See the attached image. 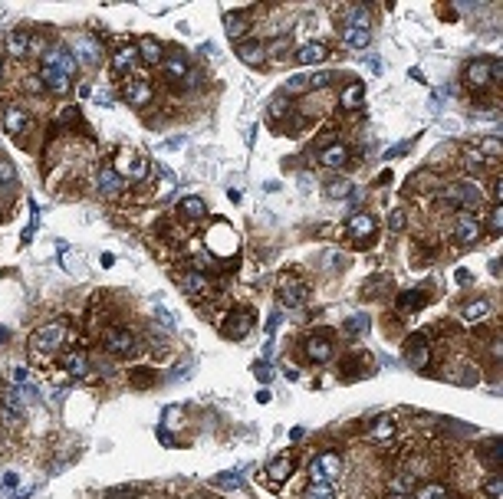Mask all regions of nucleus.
I'll use <instances>...</instances> for the list:
<instances>
[{
  "label": "nucleus",
  "instance_id": "603ef678",
  "mask_svg": "<svg viewBox=\"0 0 503 499\" xmlns=\"http://www.w3.org/2000/svg\"><path fill=\"white\" fill-rule=\"evenodd\" d=\"M132 385H139V387L151 385V371H132Z\"/></svg>",
  "mask_w": 503,
  "mask_h": 499
},
{
  "label": "nucleus",
  "instance_id": "5701e85b",
  "mask_svg": "<svg viewBox=\"0 0 503 499\" xmlns=\"http://www.w3.org/2000/svg\"><path fill=\"white\" fill-rule=\"evenodd\" d=\"M289 476H293V457H277V460L266 463V480L280 487V483H287Z\"/></svg>",
  "mask_w": 503,
  "mask_h": 499
},
{
  "label": "nucleus",
  "instance_id": "2f4dec72",
  "mask_svg": "<svg viewBox=\"0 0 503 499\" xmlns=\"http://www.w3.org/2000/svg\"><path fill=\"white\" fill-rule=\"evenodd\" d=\"M237 56L247 66H264L266 50H264V43H237Z\"/></svg>",
  "mask_w": 503,
  "mask_h": 499
},
{
  "label": "nucleus",
  "instance_id": "bb28decb",
  "mask_svg": "<svg viewBox=\"0 0 503 499\" xmlns=\"http://www.w3.org/2000/svg\"><path fill=\"white\" fill-rule=\"evenodd\" d=\"M346 161H349V148L339 145V141H336V145H326V148L319 151V164H323V168H342Z\"/></svg>",
  "mask_w": 503,
  "mask_h": 499
},
{
  "label": "nucleus",
  "instance_id": "864d4df0",
  "mask_svg": "<svg viewBox=\"0 0 503 499\" xmlns=\"http://www.w3.org/2000/svg\"><path fill=\"white\" fill-rule=\"evenodd\" d=\"M26 89H30V92H46L43 82H40V76H26Z\"/></svg>",
  "mask_w": 503,
  "mask_h": 499
},
{
  "label": "nucleus",
  "instance_id": "6e6d98bb",
  "mask_svg": "<svg viewBox=\"0 0 503 499\" xmlns=\"http://www.w3.org/2000/svg\"><path fill=\"white\" fill-rule=\"evenodd\" d=\"M0 487H3V489H17V473H3Z\"/></svg>",
  "mask_w": 503,
  "mask_h": 499
},
{
  "label": "nucleus",
  "instance_id": "58836bf2",
  "mask_svg": "<svg viewBox=\"0 0 503 499\" xmlns=\"http://www.w3.org/2000/svg\"><path fill=\"white\" fill-rule=\"evenodd\" d=\"M300 499H336V489L329 487V483H309V487L302 489Z\"/></svg>",
  "mask_w": 503,
  "mask_h": 499
},
{
  "label": "nucleus",
  "instance_id": "a878e982",
  "mask_svg": "<svg viewBox=\"0 0 503 499\" xmlns=\"http://www.w3.org/2000/svg\"><path fill=\"white\" fill-rule=\"evenodd\" d=\"M316 466H319V473H323V480H336V476H342V457L339 453H332V450H326V453H319L316 457Z\"/></svg>",
  "mask_w": 503,
  "mask_h": 499
},
{
  "label": "nucleus",
  "instance_id": "7ed1b4c3",
  "mask_svg": "<svg viewBox=\"0 0 503 499\" xmlns=\"http://www.w3.org/2000/svg\"><path fill=\"white\" fill-rule=\"evenodd\" d=\"M484 194H480L477 184H451L447 191H441V204H447L451 211H470V207H477Z\"/></svg>",
  "mask_w": 503,
  "mask_h": 499
},
{
  "label": "nucleus",
  "instance_id": "20e7f679",
  "mask_svg": "<svg viewBox=\"0 0 503 499\" xmlns=\"http://www.w3.org/2000/svg\"><path fill=\"white\" fill-rule=\"evenodd\" d=\"M102 345H105V351H112L119 358H128V355H135V349H139V338L132 335L128 329H105L102 332Z\"/></svg>",
  "mask_w": 503,
  "mask_h": 499
},
{
  "label": "nucleus",
  "instance_id": "ea45409f",
  "mask_svg": "<svg viewBox=\"0 0 503 499\" xmlns=\"http://www.w3.org/2000/svg\"><path fill=\"white\" fill-rule=\"evenodd\" d=\"M428 302V296L421 292V289H415V292H404L402 299H398V309H404V312H411V309H421Z\"/></svg>",
  "mask_w": 503,
  "mask_h": 499
},
{
  "label": "nucleus",
  "instance_id": "2eb2a0df",
  "mask_svg": "<svg viewBox=\"0 0 503 499\" xmlns=\"http://www.w3.org/2000/svg\"><path fill=\"white\" fill-rule=\"evenodd\" d=\"M329 338V332H323V335H313V338H306L302 342V351H306V358L309 362H329L332 358V342H326Z\"/></svg>",
  "mask_w": 503,
  "mask_h": 499
},
{
  "label": "nucleus",
  "instance_id": "4be33fe9",
  "mask_svg": "<svg viewBox=\"0 0 503 499\" xmlns=\"http://www.w3.org/2000/svg\"><path fill=\"white\" fill-rule=\"evenodd\" d=\"M326 60H329L326 43H302L296 50V62L300 66H316V62H326Z\"/></svg>",
  "mask_w": 503,
  "mask_h": 499
},
{
  "label": "nucleus",
  "instance_id": "393cba45",
  "mask_svg": "<svg viewBox=\"0 0 503 499\" xmlns=\"http://www.w3.org/2000/svg\"><path fill=\"white\" fill-rule=\"evenodd\" d=\"M181 286H185V292H188L191 299H201V296L211 292V279L204 273H185L181 276Z\"/></svg>",
  "mask_w": 503,
  "mask_h": 499
},
{
  "label": "nucleus",
  "instance_id": "79ce46f5",
  "mask_svg": "<svg viewBox=\"0 0 503 499\" xmlns=\"http://www.w3.org/2000/svg\"><path fill=\"white\" fill-rule=\"evenodd\" d=\"M487 230H491V234H500L503 230V207L500 204H493L491 211H487Z\"/></svg>",
  "mask_w": 503,
  "mask_h": 499
},
{
  "label": "nucleus",
  "instance_id": "49530a36",
  "mask_svg": "<svg viewBox=\"0 0 503 499\" xmlns=\"http://www.w3.org/2000/svg\"><path fill=\"white\" fill-rule=\"evenodd\" d=\"M171 191H175V175L164 168V171H162V187H158V198H168Z\"/></svg>",
  "mask_w": 503,
  "mask_h": 499
},
{
  "label": "nucleus",
  "instance_id": "680f3d73",
  "mask_svg": "<svg viewBox=\"0 0 503 499\" xmlns=\"http://www.w3.org/2000/svg\"><path fill=\"white\" fill-rule=\"evenodd\" d=\"M0 73H3V69H0Z\"/></svg>",
  "mask_w": 503,
  "mask_h": 499
},
{
  "label": "nucleus",
  "instance_id": "39448f33",
  "mask_svg": "<svg viewBox=\"0 0 503 499\" xmlns=\"http://www.w3.org/2000/svg\"><path fill=\"white\" fill-rule=\"evenodd\" d=\"M115 175L122 177V181H145L151 175V164L145 155H119V161H115Z\"/></svg>",
  "mask_w": 503,
  "mask_h": 499
},
{
  "label": "nucleus",
  "instance_id": "37998d69",
  "mask_svg": "<svg viewBox=\"0 0 503 499\" xmlns=\"http://www.w3.org/2000/svg\"><path fill=\"white\" fill-rule=\"evenodd\" d=\"M484 493H487V499H500L503 496V480L500 476H491L487 487H484Z\"/></svg>",
  "mask_w": 503,
  "mask_h": 499
},
{
  "label": "nucleus",
  "instance_id": "f8f14e48",
  "mask_svg": "<svg viewBox=\"0 0 503 499\" xmlns=\"http://www.w3.org/2000/svg\"><path fill=\"white\" fill-rule=\"evenodd\" d=\"M3 128L10 132L13 138H20L24 132H30V115H26V109H20V105H7L3 109Z\"/></svg>",
  "mask_w": 503,
  "mask_h": 499
},
{
  "label": "nucleus",
  "instance_id": "9d476101",
  "mask_svg": "<svg viewBox=\"0 0 503 499\" xmlns=\"http://www.w3.org/2000/svg\"><path fill=\"white\" fill-rule=\"evenodd\" d=\"M40 82H43V89L53 92V96H66V92L73 89V79L66 73H60V69H53V66H40Z\"/></svg>",
  "mask_w": 503,
  "mask_h": 499
},
{
  "label": "nucleus",
  "instance_id": "4468645a",
  "mask_svg": "<svg viewBox=\"0 0 503 499\" xmlns=\"http://www.w3.org/2000/svg\"><path fill=\"white\" fill-rule=\"evenodd\" d=\"M158 69L164 73V79H168V82H185V79H188V73H191L185 53H171V56H164Z\"/></svg>",
  "mask_w": 503,
  "mask_h": 499
},
{
  "label": "nucleus",
  "instance_id": "7c9ffc66",
  "mask_svg": "<svg viewBox=\"0 0 503 499\" xmlns=\"http://www.w3.org/2000/svg\"><path fill=\"white\" fill-rule=\"evenodd\" d=\"M247 30H250V20H247V13H227V37L234 40V43H244Z\"/></svg>",
  "mask_w": 503,
  "mask_h": 499
},
{
  "label": "nucleus",
  "instance_id": "a19ab883",
  "mask_svg": "<svg viewBox=\"0 0 503 499\" xmlns=\"http://www.w3.org/2000/svg\"><path fill=\"white\" fill-rule=\"evenodd\" d=\"M447 493H444V487L441 483H425V487H418L415 489V496L411 499H444Z\"/></svg>",
  "mask_w": 503,
  "mask_h": 499
},
{
  "label": "nucleus",
  "instance_id": "dca6fc26",
  "mask_svg": "<svg viewBox=\"0 0 503 499\" xmlns=\"http://www.w3.org/2000/svg\"><path fill=\"white\" fill-rule=\"evenodd\" d=\"M139 62H142V56H139L135 46H119V50L112 53V69L115 73H122V76H132L139 69Z\"/></svg>",
  "mask_w": 503,
  "mask_h": 499
},
{
  "label": "nucleus",
  "instance_id": "a211bd4d",
  "mask_svg": "<svg viewBox=\"0 0 503 499\" xmlns=\"http://www.w3.org/2000/svg\"><path fill=\"white\" fill-rule=\"evenodd\" d=\"M122 187H126V181L115 175V168H102L99 175H96V191H99L102 198H119Z\"/></svg>",
  "mask_w": 503,
  "mask_h": 499
},
{
  "label": "nucleus",
  "instance_id": "6ab92c4d",
  "mask_svg": "<svg viewBox=\"0 0 503 499\" xmlns=\"http://www.w3.org/2000/svg\"><path fill=\"white\" fill-rule=\"evenodd\" d=\"M395 430H398V421L391 414H382V417H375V424L368 427V440L372 444H389L395 437Z\"/></svg>",
  "mask_w": 503,
  "mask_h": 499
},
{
  "label": "nucleus",
  "instance_id": "ddd939ff",
  "mask_svg": "<svg viewBox=\"0 0 503 499\" xmlns=\"http://www.w3.org/2000/svg\"><path fill=\"white\" fill-rule=\"evenodd\" d=\"M250 329H253V312L250 309H240V312H230V315H227L224 335L227 338H244Z\"/></svg>",
  "mask_w": 503,
  "mask_h": 499
},
{
  "label": "nucleus",
  "instance_id": "4c0bfd02",
  "mask_svg": "<svg viewBox=\"0 0 503 499\" xmlns=\"http://www.w3.org/2000/svg\"><path fill=\"white\" fill-rule=\"evenodd\" d=\"M352 194V181H346V177H332L326 184V198H332V200H342V198H349Z\"/></svg>",
  "mask_w": 503,
  "mask_h": 499
},
{
  "label": "nucleus",
  "instance_id": "bf43d9fd",
  "mask_svg": "<svg viewBox=\"0 0 503 499\" xmlns=\"http://www.w3.org/2000/svg\"><path fill=\"white\" fill-rule=\"evenodd\" d=\"M158 315H162V322L168 325V329H171V325H175V319H171V315H168V309H158Z\"/></svg>",
  "mask_w": 503,
  "mask_h": 499
},
{
  "label": "nucleus",
  "instance_id": "c85d7f7f",
  "mask_svg": "<svg viewBox=\"0 0 503 499\" xmlns=\"http://www.w3.org/2000/svg\"><path fill=\"white\" fill-rule=\"evenodd\" d=\"M342 43L349 50H365L372 43V30H365V26H346L342 30Z\"/></svg>",
  "mask_w": 503,
  "mask_h": 499
},
{
  "label": "nucleus",
  "instance_id": "9b49d317",
  "mask_svg": "<svg viewBox=\"0 0 503 499\" xmlns=\"http://www.w3.org/2000/svg\"><path fill=\"white\" fill-rule=\"evenodd\" d=\"M346 230H349V237H355L359 243H368V240L375 237V217H372V213H365V211H359V213H352V217H349Z\"/></svg>",
  "mask_w": 503,
  "mask_h": 499
},
{
  "label": "nucleus",
  "instance_id": "de8ad7c7",
  "mask_svg": "<svg viewBox=\"0 0 503 499\" xmlns=\"http://www.w3.org/2000/svg\"><path fill=\"white\" fill-rule=\"evenodd\" d=\"M13 177H17V171H13V164L0 158V181H3V184H10Z\"/></svg>",
  "mask_w": 503,
  "mask_h": 499
},
{
  "label": "nucleus",
  "instance_id": "f257e3e1",
  "mask_svg": "<svg viewBox=\"0 0 503 499\" xmlns=\"http://www.w3.org/2000/svg\"><path fill=\"white\" fill-rule=\"evenodd\" d=\"M66 342V325L63 322H46L33 329V335H30V351H33V358H53L56 351L63 349Z\"/></svg>",
  "mask_w": 503,
  "mask_h": 499
},
{
  "label": "nucleus",
  "instance_id": "f3484780",
  "mask_svg": "<svg viewBox=\"0 0 503 499\" xmlns=\"http://www.w3.org/2000/svg\"><path fill=\"white\" fill-rule=\"evenodd\" d=\"M30 43H33V33H30V26H17L7 33V53L10 56H30Z\"/></svg>",
  "mask_w": 503,
  "mask_h": 499
},
{
  "label": "nucleus",
  "instance_id": "4d7b16f0",
  "mask_svg": "<svg viewBox=\"0 0 503 499\" xmlns=\"http://www.w3.org/2000/svg\"><path fill=\"white\" fill-rule=\"evenodd\" d=\"M253 371H257V378H260V381H270V365H257V368H253Z\"/></svg>",
  "mask_w": 503,
  "mask_h": 499
},
{
  "label": "nucleus",
  "instance_id": "f03ea898",
  "mask_svg": "<svg viewBox=\"0 0 503 499\" xmlns=\"http://www.w3.org/2000/svg\"><path fill=\"white\" fill-rule=\"evenodd\" d=\"M500 76H503V66L497 60H474L464 69V82L474 89V92H480V89L491 86L493 79H500Z\"/></svg>",
  "mask_w": 503,
  "mask_h": 499
},
{
  "label": "nucleus",
  "instance_id": "412c9836",
  "mask_svg": "<svg viewBox=\"0 0 503 499\" xmlns=\"http://www.w3.org/2000/svg\"><path fill=\"white\" fill-rule=\"evenodd\" d=\"M135 50H139L142 62H148V66H162L164 50H162V43H158L155 37H142L139 43H135Z\"/></svg>",
  "mask_w": 503,
  "mask_h": 499
},
{
  "label": "nucleus",
  "instance_id": "c756f323",
  "mask_svg": "<svg viewBox=\"0 0 503 499\" xmlns=\"http://www.w3.org/2000/svg\"><path fill=\"white\" fill-rule=\"evenodd\" d=\"M428 362H431V351L425 345V335H415L411 338V349H408V365L411 368H428Z\"/></svg>",
  "mask_w": 503,
  "mask_h": 499
},
{
  "label": "nucleus",
  "instance_id": "c03bdc74",
  "mask_svg": "<svg viewBox=\"0 0 503 499\" xmlns=\"http://www.w3.org/2000/svg\"><path fill=\"white\" fill-rule=\"evenodd\" d=\"M365 329H368V315H352V319L346 322V332H352V335H359Z\"/></svg>",
  "mask_w": 503,
  "mask_h": 499
},
{
  "label": "nucleus",
  "instance_id": "a18cd8bd",
  "mask_svg": "<svg viewBox=\"0 0 503 499\" xmlns=\"http://www.w3.org/2000/svg\"><path fill=\"white\" fill-rule=\"evenodd\" d=\"M26 378H30V371H26V365H10V381H13V387L26 385Z\"/></svg>",
  "mask_w": 503,
  "mask_h": 499
},
{
  "label": "nucleus",
  "instance_id": "423d86ee",
  "mask_svg": "<svg viewBox=\"0 0 503 499\" xmlns=\"http://www.w3.org/2000/svg\"><path fill=\"white\" fill-rule=\"evenodd\" d=\"M43 66H53V69H60L73 79V73L79 69V60H76L73 50H66V46H46L43 50Z\"/></svg>",
  "mask_w": 503,
  "mask_h": 499
},
{
  "label": "nucleus",
  "instance_id": "1a4fd4ad",
  "mask_svg": "<svg viewBox=\"0 0 503 499\" xmlns=\"http://www.w3.org/2000/svg\"><path fill=\"white\" fill-rule=\"evenodd\" d=\"M306 296H309L306 283H300V279H289V276H283V279H280V302H283L287 309H300L302 302H306Z\"/></svg>",
  "mask_w": 503,
  "mask_h": 499
},
{
  "label": "nucleus",
  "instance_id": "0eeeda50",
  "mask_svg": "<svg viewBox=\"0 0 503 499\" xmlns=\"http://www.w3.org/2000/svg\"><path fill=\"white\" fill-rule=\"evenodd\" d=\"M151 96H155V89H151V82L145 79V76H139V79H126V82H122V99H126L128 105H148Z\"/></svg>",
  "mask_w": 503,
  "mask_h": 499
},
{
  "label": "nucleus",
  "instance_id": "c9c22d12",
  "mask_svg": "<svg viewBox=\"0 0 503 499\" xmlns=\"http://www.w3.org/2000/svg\"><path fill=\"white\" fill-rule=\"evenodd\" d=\"M491 164V158H484L480 155V148H467L464 151V168L470 171V175H484V168Z\"/></svg>",
  "mask_w": 503,
  "mask_h": 499
},
{
  "label": "nucleus",
  "instance_id": "473e14b6",
  "mask_svg": "<svg viewBox=\"0 0 503 499\" xmlns=\"http://www.w3.org/2000/svg\"><path fill=\"white\" fill-rule=\"evenodd\" d=\"M309 89H313V76H306V73L289 76L287 82H283V92H287V96H302V92H309Z\"/></svg>",
  "mask_w": 503,
  "mask_h": 499
},
{
  "label": "nucleus",
  "instance_id": "aec40b11",
  "mask_svg": "<svg viewBox=\"0 0 503 499\" xmlns=\"http://www.w3.org/2000/svg\"><path fill=\"white\" fill-rule=\"evenodd\" d=\"M60 365H63V371L73 374V378H83V374H89V355H86V351H79V349L66 351L63 358H60Z\"/></svg>",
  "mask_w": 503,
  "mask_h": 499
},
{
  "label": "nucleus",
  "instance_id": "09e8293b",
  "mask_svg": "<svg viewBox=\"0 0 503 499\" xmlns=\"http://www.w3.org/2000/svg\"><path fill=\"white\" fill-rule=\"evenodd\" d=\"M389 227H391V230H404V213L402 211H391L389 213Z\"/></svg>",
  "mask_w": 503,
  "mask_h": 499
},
{
  "label": "nucleus",
  "instance_id": "72a5a7b5",
  "mask_svg": "<svg viewBox=\"0 0 503 499\" xmlns=\"http://www.w3.org/2000/svg\"><path fill=\"white\" fill-rule=\"evenodd\" d=\"M76 53L83 56V62H99V43H96L92 37H79V40H76ZM79 56H76V60H79Z\"/></svg>",
  "mask_w": 503,
  "mask_h": 499
},
{
  "label": "nucleus",
  "instance_id": "f704fd0d",
  "mask_svg": "<svg viewBox=\"0 0 503 499\" xmlns=\"http://www.w3.org/2000/svg\"><path fill=\"white\" fill-rule=\"evenodd\" d=\"M415 480H418L415 470H404V473H398L389 483V487H391V496H408V489L415 487Z\"/></svg>",
  "mask_w": 503,
  "mask_h": 499
},
{
  "label": "nucleus",
  "instance_id": "5fc2aeb1",
  "mask_svg": "<svg viewBox=\"0 0 503 499\" xmlns=\"http://www.w3.org/2000/svg\"><path fill=\"white\" fill-rule=\"evenodd\" d=\"M329 82H332V76H329V73H316V76H313V89H316V86L323 89V86H329Z\"/></svg>",
  "mask_w": 503,
  "mask_h": 499
},
{
  "label": "nucleus",
  "instance_id": "b1692460",
  "mask_svg": "<svg viewBox=\"0 0 503 499\" xmlns=\"http://www.w3.org/2000/svg\"><path fill=\"white\" fill-rule=\"evenodd\" d=\"M365 102V86L362 82H349V86L339 92V105L346 109V112H359Z\"/></svg>",
  "mask_w": 503,
  "mask_h": 499
},
{
  "label": "nucleus",
  "instance_id": "cd10ccee",
  "mask_svg": "<svg viewBox=\"0 0 503 499\" xmlns=\"http://www.w3.org/2000/svg\"><path fill=\"white\" fill-rule=\"evenodd\" d=\"M178 213L185 217V220H204L207 217V204L201 198H181L178 200Z\"/></svg>",
  "mask_w": 503,
  "mask_h": 499
},
{
  "label": "nucleus",
  "instance_id": "8fccbe9b",
  "mask_svg": "<svg viewBox=\"0 0 503 499\" xmlns=\"http://www.w3.org/2000/svg\"><path fill=\"white\" fill-rule=\"evenodd\" d=\"M287 109H289V105H287V102H283V99H280V96H277V99H273V102H270V115H273V119H280V115L287 112Z\"/></svg>",
  "mask_w": 503,
  "mask_h": 499
},
{
  "label": "nucleus",
  "instance_id": "6e6552de",
  "mask_svg": "<svg viewBox=\"0 0 503 499\" xmlns=\"http://www.w3.org/2000/svg\"><path fill=\"white\" fill-rule=\"evenodd\" d=\"M480 234H484V227H480V220L477 217H474V213H457V217H454V237L461 240V243H467V247H470V243H477L480 240Z\"/></svg>",
  "mask_w": 503,
  "mask_h": 499
},
{
  "label": "nucleus",
  "instance_id": "e433bc0d",
  "mask_svg": "<svg viewBox=\"0 0 503 499\" xmlns=\"http://www.w3.org/2000/svg\"><path fill=\"white\" fill-rule=\"evenodd\" d=\"M487 315H491V302H487V299L467 302V306H464V319H467V322H484Z\"/></svg>",
  "mask_w": 503,
  "mask_h": 499
},
{
  "label": "nucleus",
  "instance_id": "052dcab7",
  "mask_svg": "<svg viewBox=\"0 0 503 499\" xmlns=\"http://www.w3.org/2000/svg\"><path fill=\"white\" fill-rule=\"evenodd\" d=\"M99 263H102V266H112L115 256H112V253H102V260H99Z\"/></svg>",
  "mask_w": 503,
  "mask_h": 499
},
{
  "label": "nucleus",
  "instance_id": "13d9d810",
  "mask_svg": "<svg viewBox=\"0 0 503 499\" xmlns=\"http://www.w3.org/2000/svg\"><path fill=\"white\" fill-rule=\"evenodd\" d=\"M493 200H497V204L503 200V181H493Z\"/></svg>",
  "mask_w": 503,
  "mask_h": 499
},
{
  "label": "nucleus",
  "instance_id": "3c124183",
  "mask_svg": "<svg viewBox=\"0 0 503 499\" xmlns=\"http://www.w3.org/2000/svg\"><path fill=\"white\" fill-rule=\"evenodd\" d=\"M484 158H491V155H500V141L497 138H491V141H484V151H480Z\"/></svg>",
  "mask_w": 503,
  "mask_h": 499
}]
</instances>
